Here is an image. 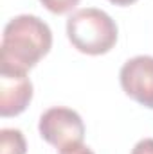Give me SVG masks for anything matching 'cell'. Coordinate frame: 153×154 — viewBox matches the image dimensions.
<instances>
[{
	"instance_id": "8992f818",
	"label": "cell",
	"mask_w": 153,
	"mask_h": 154,
	"mask_svg": "<svg viewBox=\"0 0 153 154\" xmlns=\"http://www.w3.org/2000/svg\"><path fill=\"white\" fill-rule=\"evenodd\" d=\"M27 143L20 129L5 127L0 131V154H25Z\"/></svg>"
},
{
	"instance_id": "7a4b0ae2",
	"label": "cell",
	"mask_w": 153,
	"mask_h": 154,
	"mask_svg": "<svg viewBox=\"0 0 153 154\" xmlns=\"http://www.w3.org/2000/svg\"><path fill=\"white\" fill-rule=\"evenodd\" d=\"M117 23L97 7H85L67 20V38L72 47L86 56H103L117 43Z\"/></svg>"
},
{
	"instance_id": "6da1fadb",
	"label": "cell",
	"mask_w": 153,
	"mask_h": 154,
	"mask_svg": "<svg viewBox=\"0 0 153 154\" xmlns=\"http://www.w3.org/2000/svg\"><path fill=\"white\" fill-rule=\"evenodd\" d=\"M52 47L50 27L34 14H20L7 22L0 45V66L27 72Z\"/></svg>"
},
{
	"instance_id": "3957f363",
	"label": "cell",
	"mask_w": 153,
	"mask_h": 154,
	"mask_svg": "<svg viewBox=\"0 0 153 154\" xmlns=\"http://www.w3.org/2000/svg\"><path fill=\"white\" fill-rule=\"evenodd\" d=\"M38 131L40 136L56 149H63L72 143H81L85 138L83 118L77 111L63 106L49 108L40 116Z\"/></svg>"
},
{
	"instance_id": "5b68a950",
	"label": "cell",
	"mask_w": 153,
	"mask_h": 154,
	"mask_svg": "<svg viewBox=\"0 0 153 154\" xmlns=\"http://www.w3.org/2000/svg\"><path fill=\"white\" fill-rule=\"evenodd\" d=\"M33 100V82L27 72L0 66V116L24 113Z\"/></svg>"
},
{
	"instance_id": "9c48e42d",
	"label": "cell",
	"mask_w": 153,
	"mask_h": 154,
	"mask_svg": "<svg viewBox=\"0 0 153 154\" xmlns=\"http://www.w3.org/2000/svg\"><path fill=\"white\" fill-rule=\"evenodd\" d=\"M132 154H153V138H144L135 143Z\"/></svg>"
},
{
	"instance_id": "30bf717a",
	"label": "cell",
	"mask_w": 153,
	"mask_h": 154,
	"mask_svg": "<svg viewBox=\"0 0 153 154\" xmlns=\"http://www.w3.org/2000/svg\"><path fill=\"white\" fill-rule=\"evenodd\" d=\"M110 4H114V5H119V7H126V5H132V4H135L137 0H108Z\"/></svg>"
},
{
	"instance_id": "ba28073f",
	"label": "cell",
	"mask_w": 153,
	"mask_h": 154,
	"mask_svg": "<svg viewBox=\"0 0 153 154\" xmlns=\"http://www.w3.org/2000/svg\"><path fill=\"white\" fill-rule=\"evenodd\" d=\"M60 154H94V151L81 142V143H72V145L60 149Z\"/></svg>"
},
{
	"instance_id": "52a82bcc",
	"label": "cell",
	"mask_w": 153,
	"mask_h": 154,
	"mask_svg": "<svg viewBox=\"0 0 153 154\" xmlns=\"http://www.w3.org/2000/svg\"><path fill=\"white\" fill-rule=\"evenodd\" d=\"M40 2L47 11H50L54 14H65L79 4V0H40Z\"/></svg>"
},
{
	"instance_id": "277c9868",
	"label": "cell",
	"mask_w": 153,
	"mask_h": 154,
	"mask_svg": "<svg viewBox=\"0 0 153 154\" xmlns=\"http://www.w3.org/2000/svg\"><path fill=\"white\" fill-rule=\"evenodd\" d=\"M122 91L137 104L153 109V56H135L119 72Z\"/></svg>"
}]
</instances>
